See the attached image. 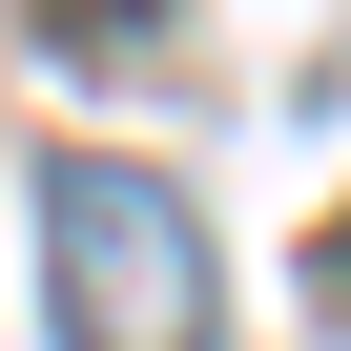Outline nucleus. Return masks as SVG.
Returning <instances> with one entry per match:
<instances>
[{"instance_id": "obj_1", "label": "nucleus", "mask_w": 351, "mask_h": 351, "mask_svg": "<svg viewBox=\"0 0 351 351\" xmlns=\"http://www.w3.org/2000/svg\"><path fill=\"white\" fill-rule=\"evenodd\" d=\"M42 269H62V351H207V228L165 165H42Z\"/></svg>"}, {"instance_id": "obj_2", "label": "nucleus", "mask_w": 351, "mask_h": 351, "mask_svg": "<svg viewBox=\"0 0 351 351\" xmlns=\"http://www.w3.org/2000/svg\"><path fill=\"white\" fill-rule=\"evenodd\" d=\"M83 21H165V0H83Z\"/></svg>"}]
</instances>
